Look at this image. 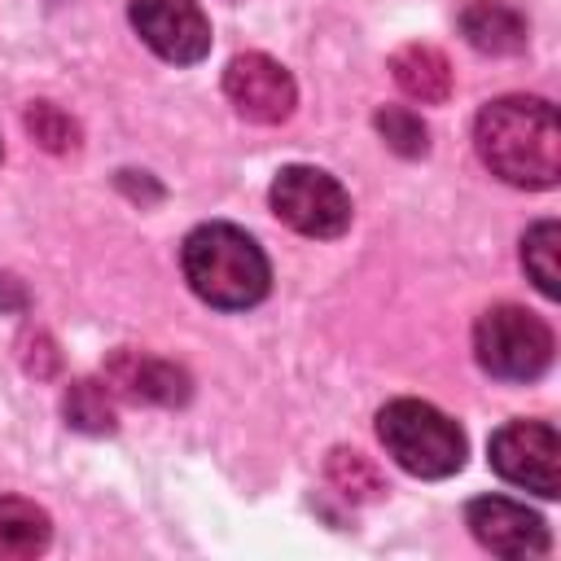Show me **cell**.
Listing matches in <instances>:
<instances>
[{"mask_svg": "<svg viewBox=\"0 0 561 561\" xmlns=\"http://www.w3.org/2000/svg\"><path fill=\"white\" fill-rule=\"evenodd\" d=\"M267 202L280 224L316 241H333L351 228V193L320 167H280L267 188Z\"/></svg>", "mask_w": 561, "mask_h": 561, "instance_id": "cell-5", "label": "cell"}, {"mask_svg": "<svg viewBox=\"0 0 561 561\" xmlns=\"http://www.w3.org/2000/svg\"><path fill=\"white\" fill-rule=\"evenodd\" d=\"M486 456H491V469L522 486V491H535L543 500H557L561 491V443H557V430L548 421H508L491 434L486 443Z\"/></svg>", "mask_w": 561, "mask_h": 561, "instance_id": "cell-6", "label": "cell"}, {"mask_svg": "<svg viewBox=\"0 0 561 561\" xmlns=\"http://www.w3.org/2000/svg\"><path fill=\"white\" fill-rule=\"evenodd\" d=\"M390 75L421 105H443L451 96V61L434 44H403L390 57Z\"/></svg>", "mask_w": 561, "mask_h": 561, "instance_id": "cell-12", "label": "cell"}, {"mask_svg": "<svg viewBox=\"0 0 561 561\" xmlns=\"http://www.w3.org/2000/svg\"><path fill=\"white\" fill-rule=\"evenodd\" d=\"M0 153H4V149H0Z\"/></svg>", "mask_w": 561, "mask_h": 561, "instance_id": "cell-19", "label": "cell"}, {"mask_svg": "<svg viewBox=\"0 0 561 561\" xmlns=\"http://www.w3.org/2000/svg\"><path fill=\"white\" fill-rule=\"evenodd\" d=\"M478 158L513 188H552L561 175V127L543 96H500L478 110Z\"/></svg>", "mask_w": 561, "mask_h": 561, "instance_id": "cell-1", "label": "cell"}, {"mask_svg": "<svg viewBox=\"0 0 561 561\" xmlns=\"http://www.w3.org/2000/svg\"><path fill=\"white\" fill-rule=\"evenodd\" d=\"M373 123H377L386 149H394L399 158H421V153L430 149V131H425L421 114H412V110H403V105H386V110H377Z\"/></svg>", "mask_w": 561, "mask_h": 561, "instance_id": "cell-18", "label": "cell"}, {"mask_svg": "<svg viewBox=\"0 0 561 561\" xmlns=\"http://www.w3.org/2000/svg\"><path fill=\"white\" fill-rule=\"evenodd\" d=\"M136 35L171 66H193L210 53V22L197 0H131Z\"/></svg>", "mask_w": 561, "mask_h": 561, "instance_id": "cell-8", "label": "cell"}, {"mask_svg": "<svg viewBox=\"0 0 561 561\" xmlns=\"http://www.w3.org/2000/svg\"><path fill=\"white\" fill-rule=\"evenodd\" d=\"M180 267L188 289L219 311H245L272 289L267 254L237 224H197L180 245Z\"/></svg>", "mask_w": 561, "mask_h": 561, "instance_id": "cell-2", "label": "cell"}, {"mask_svg": "<svg viewBox=\"0 0 561 561\" xmlns=\"http://www.w3.org/2000/svg\"><path fill=\"white\" fill-rule=\"evenodd\" d=\"M61 412L75 430L83 434H110L114 430V403H110V390L101 381H70L66 399H61Z\"/></svg>", "mask_w": 561, "mask_h": 561, "instance_id": "cell-15", "label": "cell"}, {"mask_svg": "<svg viewBox=\"0 0 561 561\" xmlns=\"http://www.w3.org/2000/svg\"><path fill=\"white\" fill-rule=\"evenodd\" d=\"M329 482H333L342 495H351V500H381V495H386V478H381L377 465H373L364 451H355V447L329 451Z\"/></svg>", "mask_w": 561, "mask_h": 561, "instance_id": "cell-16", "label": "cell"}, {"mask_svg": "<svg viewBox=\"0 0 561 561\" xmlns=\"http://www.w3.org/2000/svg\"><path fill=\"white\" fill-rule=\"evenodd\" d=\"M557 245H561V228H557V219H539V224H530L526 228V237H522V267L530 272V280H535V289L543 294V298H557L561 294V272H557Z\"/></svg>", "mask_w": 561, "mask_h": 561, "instance_id": "cell-14", "label": "cell"}, {"mask_svg": "<svg viewBox=\"0 0 561 561\" xmlns=\"http://www.w3.org/2000/svg\"><path fill=\"white\" fill-rule=\"evenodd\" d=\"M224 96L245 123H259V127L285 123L298 105L294 75L267 53H237L224 70Z\"/></svg>", "mask_w": 561, "mask_h": 561, "instance_id": "cell-7", "label": "cell"}, {"mask_svg": "<svg viewBox=\"0 0 561 561\" xmlns=\"http://www.w3.org/2000/svg\"><path fill=\"white\" fill-rule=\"evenodd\" d=\"M105 386L118 399L158 403V408H180L193 394V381H188V373L180 364L145 355V351H131V346H118L105 359Z\"/></svg>", "mask_w": 561, "mask_h": 561, "instance_id": "cell-10", "label": "cell"}, {"mask_svg": "<svg viewBox=\"0 0 561 561\" xmlns=\"http://www.w3.org/2000/svg\"><path fill=\"white\" fill-rule=\"evenodd\" d=\"M552 329L517 302L486 307L473 324V355L500 381H535L552 364Z\"/></svg>", "mask_w": 561, "mask_h": 561, "instance_id": "cell-4", "label": "cell"}, {"mask_svg": "<svg viewBox=\"0 0 561 561\" xmlns=\"http://www.w3.org/2000/svg\"><path fill=\"white\" fill-rule=\"evenodd\" d=\"M377 438L416 478H447L465 465V430L425 399H390L377 412Z\"/></svg>", "mask_w": 561, "mask_h": 561, "instance_id": "cell-3", "label": "cell"}, {"mask_svg": "<svg viewBox=\"0 0 561 561\" xmlns=\"http://www.w3.org/2000/svg\"><path fill=\"white\" fill-rule=\"evenodd\" d=\"M465 522L473 539L495 557H543L548 552V526L539 513H530L517 500L504 495H478L465 508Z\"/></svg>", "mask_w": 561, "mask_h": 561, "instance_id": "cell-9", "label": "cell"}, {"mask_svg": "<svg viewBox=\"0 0 561 561\" xmlns=\"http://www.w3.org/2000/svg\"><path fill=\"white\" fill-rule=\"evenodd\" d=\"M48 539H53V522L39 504L22 495H0V557H13V561L39 557Z\"/></svg>", "mask_w": 561, "mask_h": 561, "instance_id": "cell-13", "label": "cell"}, {"mask_svg": "<svg viewBox=\"0 0 561 561\" xmlns=\"http://www.w3.org/2000/svg\"><path fill=\"white\" fill-rule=\"evenodd\" d=\"M22 123L35 136V145L48 149V153H70L79 145V123L66 110H57L53 101H31L26 114H22Z\"/></svg>", "mask_w": 561, "mask_h": 561, "instance_id": "cell-17", "label": "cell"}, {"mask_svg": "<svg viewBox=\"0 0 561 561\" xmlns=\"http://www.w3.org/2000/svg\"><path fill=\"white\" fill-rule=\"evenodd\" d=\"M460 35L491 57H508L526 48V13L513 0H469L460 9Z\"/></svg>", "mask_w": 561, "mask_h": 561, "instance_id": "cell-11", "label": "cell"}]
</instances>
